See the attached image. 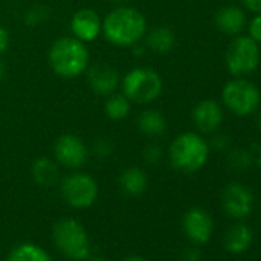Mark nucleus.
I'll return each mask as SVG.
<instances>
[{
	"label": "nucleus",
	"instance_id": "nucleus-1",
	"mask_svg": "<svg viewBox=\"0 0 261 261\" xmlns=\"http://www.w3.org/2000/svg\"><path fill=\"white\" fill-rule=\"evenodd\" d=\"M145 16L133 7L120 5L114 8L101 22V34L115 46H136L146 34Z\"/></svg>",
	"mask_w": 261,
	"mask_h": 261
},
{
	"label": "nucleus",
	"instance_id": "nucleus-2",
	"mask_svg": "<svg viewBox=\"0 0 261 261\" xmlns=\"http://www.w3.org/2000/svg\"><path fill=\"white\" fill-rule=\"evenodd\" d=\"M53 71L63 79H75L89 66V51L85 42L72 37L57 39L48 54Z\"/></svg>",
	"mask_w": 261,
	"mask_h": 261
},
{
	"label": "nucleus",
	"instance_id": "nucleus-3",
	"mask_svg": "<svg viewBox=\"0 0 261 261\" xmlns=\"http://www.w3.org/2000/svg\"><path fill=\"white\" fill-rule=\"evenodd\" d=\"M209 143L197 133H183L169 146V162L181 174H195L209 160Z\"/></svg>",
	"mask_w": 261,
	"mask_h": 261
},
{
	"label": "nucleus",
	"instance_id": "nucleus-4",
	"mask_svg": "<svg viewBox=\"0 0 261 261\" xmlns=\"http://www.w3.org/2000/svg\"><path fill=\"white\" fill-rule=\"evenodd\" d=\"M54 247L69 261H83L91 255L92 246L86 227L72 217L57 220L51 230Z\"/></svg>",
	"mask_w": 261,
	"mask_h": 261
},
{
	"label": "nucleus",
	"instance_id": "nucleus-5",
	"mask_svg": "<svg viewBox=\"0 0 261 261\" xmlns=\"http://www.w3.org/2000/svg\"><path fill=\"white\" fill-rule=\"evenodd\" d=\"M120 83L124 97L129 101H136L140 105L152 103L162 95L163 91L162 75L155 69L146 66L130 69Z\"/></svg>",
	"mask_w": 261,
	"mask_h": 261
},
{
	"label": "nucleus",
	"instance_id": "nucleus-6",
	"mask_svg": "<svg viewBox=\"0 0 261 261\" xmlns=\"http://www.w3.org/2000/svg\"><path fill=\"white\" fill-rule=\"evenodd\" d=\"M221 100L224 108L233 115L249 117L258 109L261 103V92L253 82L244 77H233L224 85Z\"/></svg>",
	"mask_w": 261,
	"mask_h": 261
},
{
	"label": "nucleus",
	"instance_id": "nucleus-7",
	"mask_svg": "<svg viewBox=\"0 0 261 261\" xmlns=\"http://www.w3.org/2000/svg\"><path fill=\"white\" fill-rule=\"evenodd\" d=\"M259 45L249 36L238 34L229 43L224 56L226 68L233 77H246L255 72L259 66Z\"/></svg>",
	"mask_w": 261,
	"mask_h": 261
},
{
	"label": "nucleus",
	"instance_id": "nucleus-8",
	"mask_svg": "<svg viewBox=\"0 0 261 261\" xmlns=\"http://www.w3.org/2000/svg\"><path fill=\"white\" fill-rule=\"evenodd\" d=\"M60 194L68 206L82 211L97 201L98 185L95 178L86 172H72L60 181Z\"/></svg>",
	"mask_w": 261,
	"mask_h": 261
},
{
	"label": "nucleus",
	"instance_id": "nucleus-9",
	"mask_svg": "<svg viewBox=\"0 0 261 261\" xmlns=\"http://www.w3.org/2000/svg\"><path fill=\"white\" fill-rule=\"evenodd\" d=\"M253 192L243 183L233 181L224 186L221 192V206L227 217L237 221L246 220L253 211Z\"/></svg>",
	"mask_w": 261,
	"mask_h": 261
},
{
	"label": "nucleus",
	"instance_id": "nucleus-10",
	"mask_svg": "<svg viewBox=\"0 0 261 261\" xmlns=\"http://www.w3.org/2000/svg\"><path fill=\"white\" fill-rule=\"evenodd\" d=\"M181 229L191 244L203 246L211 241L215 224L212 215L206 209L194 206L185 212L181 218Z\"/></svg>",
	"mask_w": 261,
	"mask_h": 261
},
{
	"label": "nucleus",
	"instance_id": "nucleus-11",
	"mask_svg": "<svg viewBox=\"0 0 261 261\" xmlns=\"http://www.w3.org/2000/svg\"><path fill=\"white\" fill-rule=\"evenodd\" d=\"M56 162L68 169H80L89 157L88 146L74 134H63L54 143Z\"/></svg>",
	"mask_w": 261,
	"mask_h": 261
},
{
	"label": "nucleus",
	"instance_id": "nucleus-12",
	"mask_svg": "<svg viewBox=\"0 0 261 261\" xmlns=\"http://www.w3.org/2000/svg\"><path fill=\"white\" fill-rule=\"evenodd\" d=\"M224 114L223 108L215 100H201L195 105L192 109V121L195 127L203 134H212L217 133L223 123Z\"/></svg>",
	"mask_w": 261,
	"mask_h": 261
},
{
	"label": "nucleus",
	"instance_id": "nucleus-13",
	"mask_svg": "<svg viewBox=\"0 0 261 261\" xmlns=\"http://www.w3.org/2000/svg\"><path fill=\"white\" fill-rule=\"evenodd\" d=\"M88 83L95 94L111 95L120 85V75L117 69L108 63H94L88 66Z\"/></svg>",
	"mask_w": 261,
	"mask_h": 261
},
{
	"label": "nucleus",
	"instance_id": "nucleus-14",
	"mask_svg": "<svg viewBox=\"0 0 261 261\" xmlns=\"http://www.w3.org/2000/svg\"><path fill=\"white\" fill-rule=\"evenodd\" d=\"M101 22L103 20L94 10L91 8L79 10L71 19L72 36L85 43L94 42L101 34Z\"/></svg>",
	"mask_w": 261,
	"mask_h": 261
},
{
	"label": "nucleus",
	"instance_id": "nucleus-15",
	"mask_svg": "<svg viewBox=\"0 0 261 261\" xmlns=\"http://www.w3.org/2000/svg\"><path fill=\"white\" fill-rule=\"evenodd\" d=\"M253 238L255 235L252 227L243 221H238L226 230L223 237V247L230 255H243L252 247Z\"/></svg>",
	"mask_w": 261,
	"mask_h": 261
},
{
	"label": "nucleus",
	"instance_id": "nucleus-16",
	"mask_svg": "<svg viewBox=\"0 0 261 261\" xmlns=\"http://www.w3.org/2000/svg\"><path fill=\"white\" fill-rule=\"evenodd\" d=\"M215 27L226 36H238L246 28V14L240 7L227 5L220 8L214 17Z\"/></svg>",
	"mask_w": 261,
	"mask_h": 261
},
{
	"label": "nucleus",
	"instance_id": "nucleus-17",
	"mask_svg": "<svg viewBox=\"0 0 261 261\" xmlns=\"http://www.w3.org/2000/svg\"><path fill=\"white\" fill-rule=\"evenodd\" d=\"M148 175L142 168L130 166L124 169L118 178L120 189L129 197H139L148 189Z\"/></svg>",
	"mask_w": 261,
	"mask_h": 261
},
{
	"label": "nucleus",
	"instance_id": "nucleus-18",
	"mask_svg": "<svg viewBox=\"0 0 261 261\" xmlns=\"http://www.w3.org/2000/svg\"><path fill=\"white\" fill-rule=\"evenodd\" d=\"M31 175H33V180L36 181V185H39L42 188L54 186L60 177L59 163L49 157H39L33 163Z\"/></svg>",
	"mask_w": 261,
	"mask_h": 261
},
{
	"label": "nucleus",
	"instance_id": "nucleus-19",
	"mask_svg": "<svg viewBox=\"0 0 261 261\" xmlns=\"http://www.w3.org/2000/svg\"><path fill=\"white\" fill-rule=\"evenodd\" d=\"M139 129L148 137H160L166 133L168 123L165 115L157 109H145L137 118Z\"/></svg>",
	"mask_w": 261,
	"mask_h": 261
},
{
	"label": "nucleus",
	"instance_id": "nucleus-20",
	"mask_svg": "<svg viewBox=\"0 0 261 261\" xmlns=\"http://www.w3.org/2000/svg\"><path fill=\"white\" fill-rule=\"evenodd\" d=\"M146 46L157 54H168L175 46V34L168 27H155L145 34Z\"/></svg>",
	"mask_w": 261,
	"mask_h": 261
},
{
	"label": "nucleus",
	"instance_id": "nucleus-21",
	"mask_svg": "<svg viewBox=\"0 0 261 261\" xmlns=\"http://www.w3.org/2000/svg\"><path fill=\"white\" fill-rule=\"evenodd\" d=\"M7 261H54V259L46 249H43L36 243L27 241L11 249Z\"/></svg>",
	"mask_w": 261,
	"mask_h": 261
},
{
	"label": "nucleus",
	"instance_id": "nucleus-22",
	"mask_svg": "<svg viewBox=\"0 0 261 261\" xmlns=\"http://www.w3.org/2000/svg\"><path fill=\"white\" fill-rule=\"evenodd\" d=\"M255 162L253 154L247 149V148H232L227 149V155H226V166L229 171L235 172V174H241L246 172L252 168Z\"/></svg>",
	"mask_w": 261,
	"mask_h": 261
},
{
	"label": "nucleus",
	"instance_id": "nucleus-23",
	"mask_svg": "<svg viewBox=\"0 0 261 261\" xmlns=\"http://www.w3.org/2000/svg\"><path fill=\"white\" fill-rule=\"evenodd\" d=\"M130 111V101L124 97V94H111L105 103V112L111 120H121Z\"/></svg>",
	"mask_w": 261,
	"mask_h": 261
},
{
	"label": "nucleus",
	"instance_id": "nucleus-24",
	"mask_svg": "<svg viewBox=\"0 0 261 261\" xmlns=\"http://www.w3.org/2000/svg\"><path fill=\"white\" fill-rule=\"evenodd\" d=\"M178 261H203V253L200 250V246L192 244L185 247L178 255Z\"/></svg>",
	"mask_w": 261,
	"mask_h": 261
},
{
	"label": "nucleus",
	"instance_id": "nucleus-25",
	"mask_svg": "<svg viewBox=\"0 0 261 261\" xmlns=\"http://www.w3.org/2000/svg\"><path fill=\"white\" fill-rule=\"evenodd\" d=\"M247 36L258 45L261 43V14L253 16V19L247 23Z\"/></svg>",
	"mask_w": 261,
	"mask_h": 261
},
{
	"label": "nucleus",
	"instance_id": "nucleus-26",
	"mask_svg": "<svg viewBox=\"0 0 261 261\" xmlns=\"http://www.w3.org/2000/svg\"><path fill=\"white\" fill-rule=\"evenodd\" d=\"M143 159L148 165H157L162 159V148L159 145H148L145 148Z\"/></svg>",
	"mask_w": 261,
	"mask_h": 261
},
{
	"label": "nucleus",
	"instance_id": "nucleus-27",
	"mask_svg": "<svg viewBox=\"0 0 261 261\" xmlns=\"http://www.w3.org/2000/svg\"><path fill=\"white\" fill-rule=\"evenodd\" d=\"M209 148L217 151H227L230 149V137L227 134H215L209 143Z\"/></svg>",
	"mask_w": 261,
	"mask_h": 261
},
{
	"label": "nucleus",
	"instance_id": "nucleus-28",
	"mask_svg": "<svg viewBox=\"0 0 261 261\" xmlns=\"http://www.w3.org/2000/svg\"><path fill=\"white\" fill-rule=\"evenodd\" d=\"M46 17V11L43 10V7H36V8H33L28 14H27V22L30 23V25H37V23H40L43 19Z\"/></svg>",
	"mask_w": 261,
	"mask_h": 261
},
{
	"label": "nucleus",
	"instance_id": "nucleus-29",
	"mask_svg": "<svg viewBox=\"0 0 261 261\" xmlns=\"http://www.w3.org/2000/svg\"><path fill=\"white\" fill-rule=\"evenodd\" d=\"M10 48V33L4 25H0V54H5Z\"/></svg>",
	"mask_w": 261,
	"mask_h": 261
},
{
	"label": "nucleus",
	"instance_id": "nucleus-30",
	"mask_svg": "<svg viewBox=\"0 0 261 261\" xmlns=\"http://www.w3.org/2000/svg\"><path fill=\"white\" fill-rule=\"evenodd\" d=\"M241 2L253 14H261V0H241Z\"/></svg>",
	"mask_w": 261,
	"mask_h": 261
},
{
	"label": "nucleus",
	"instance_id": "nucleus-31",
	"mask_svg": "<svg viewBox=\"0 0 261 261\" xmlns=\"http://www.w3.org/2000/svg\"><path fill=\"white\" fill-rule=\"evenodd\" d=\"M121 261H148V259L143 258V256H140V255H129V256H126Z\"/></svg>",
	"mask_w": 261,
	"mask_h": 261
},
{
	"label": "nucleus",
	"instance_id": "nucleus-32",
	"mask_svg": "<svg viewBox=\"0 0 261 261\" xmlns=\"http://www.w3.org/2000/svg\"><path fill=\"white\" fill-rule=\"evenodd\" d=\"M83 261H106V259H105L101 255H92V253H91V255H89L86 259H83Z\"/></svg>",
	"mask_w": 261,
	"mask_h": 261
},
{
	"label": "nucleus",
	"instance_id": "nucleus-33",
	"mask_svg": "<svg viewBox=\"0 0 261 261\" xmlns=\"http://www.w3.org/2000/svg\"><path fill=\"white\" fill-rule=\"evenodd\" d=\"M5 75H7V66L2 60H0V80L5 79Z\"/></svg>",
	"mask_w": 261,
	"mask_h": 261
},
{
	"label": "nucleus",
	"instance_id": "nucleus-34",
	"mask_svg": "<svg viewBox=\"0 0 261 261\" xmlns=\"http://www.w3.org/2000/svg\"><path fill=\"white\" fill-rule=\"evenodd\" d=\"M256 165H258V168L261 169V148L258 149V154H256Z\"/></svg>",
	"mask_w": 261,
	"mask_h": 261
},
{
	"label": "nucleus",
	"instance_id": "nucleus-35",
	"mask_svg": "<svg viewBox=\"0 0 261 261\" xmlns=\"http://www.w3.org/2000/svg\"><path fill=\"white\" fill-rule=\"evenodd\" d=\"M256 126H258L259 133H261V111L258 112V117H256Z\"/></svg>",
	"mask_w": 261,
	"mask_h": 261
},
{
	"label": "nucleus",
	"instance_id": "nucleus-36",
	"mask_svg": "<svg viewBox=\"0 0 261 261\" xmlns=\"http://www.w3.org/2000/svg\"><path fill=\"white\" fill-rule=\"evenodd\" d=\"M111 4H115V5H121V4H124L126 0H109Z\"/></svg>",
	"mask_w": 261,
	"mask_h": 261
}]
</instances>
